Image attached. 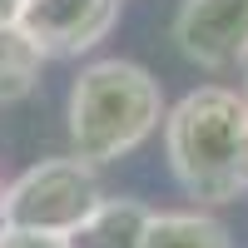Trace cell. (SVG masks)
<instances>
[{"label":"cell","mask_w":248,"mask_h":248,"mask_svg":"<svg viewBox=\"0 0 248 248\" xmlns=\"http://www.w3.org/2000/svg\"><path fill=\"white\" fill-rule=\"evenodd\" d=\"M99 199L105 194H99L94 164H85L79 154L40 159L10 189H0V223L5 229H35V233L65 238Z\"/></svg>","instance_id":"3957f363"},{"label":"cell","mask_w":248,"mask_h":248,"mask_svg":"<svg viewBox=\"0 0 248 248\" xmlns=\"http://www.w3.org/2000/svg\"><path fill=\"white\" fill-rule=\"evenodd\" d=\"M149 214L154 209L139 199H99L65 233V248H144Z\"/></svg>","instance_id":"8992f818"},{"label":"cell","mask_w":248,"mask_h":248,"mask_svg":"<svg viewBox=\"0 0 248 248\" xmlns=\"http://www.w3.org/2000/svg\"><path fill=\"white\" fill-rule=\"evenodd\" d=\"M20 5H25V0H0V25H10V20L20 15Z\"/></svg>","instance_id":"30bf717a"},{"label":"cell","mask_w":248,"mask_h":248,"mask_svg":"<svg viewBox=\"0 0 248 248\" xmlns=\"http://www.w3.org/2000/svg\"><path fill=\"white\" fill-rule=\"evenodd\" d=\"M40 70H45L40 45L15 25V20L0 25V105H20L25 94H35Z\"/></svg>","instance_id":"ba28073f"},{"label":"cell","mask_w":248,"mask_h":248,"mask_svg":"<svg viewBox=\"0 0 248 248\" xmlns=\"http://www.w3.org/2000/svg\"><path fill=\"white\" fill-rule=\"evenodd\" d=\"M243 99H248V75H243Z\"/></svg>","instance_id":"8fae6325"},{"label":"cell","mask_w":248,"mask_h":248,"mask_svg":"<svg viewBox=\"0 0 248 248\" xmlns=\"http://www.w3.org/2000/svg\"><path fill=\"white\" fill-rule=\"evenodd\" d=\"M179 55L203 70L248 65V0H184L174 15Z\"/></svg>","instance_id":"5b68a950"},{"label":"cell","mask_w":248,"mask_h":248,"mask_svg":"<svg viewBox=\"0 0 248 248\" xmlns=\"http://www.w3.org/2000/svg\"><path fill=\"white\" fill-rule=\"evenodd\" d=\"M70 149L85 164H119L129 159L164 119L159 79L134 60H94L70 85Z\"/></svg>","instance_id":"7a4b0ae2"},{"label":"cell","mask_w":248,"mask_h":248,"mask_svg":"<svg viewBox=\"0 0 248 248\" xmlns=\"http://www.w3.org/2000/svg\"><path fill=\"white\" fill-rule=\"evenodd\" d=\"M144 248H233V238L218 218L199 209H169V214H149Z\"/></svg>","instance_id":"52a82bcc"},{"label":"cell","mask_w":248,"mask_h":248,"mask_svg":"<svg viewBox=\"0 0 248 248\" xmlns=\"http://www.w3.org/2000/svg\"><path fill=\"white\" fill-rule=\"evenodd\" d=\"M119 5L124 0H25L15 25L40 45L45 60H75L114 30Z\"/></svg>","instance_id":"277c9868"},{"label":"cell","mask_w":248,"mask_h":248,"mask_svg":"<svg viewBox=\"0 0 248 248\" xmlns=\"http://www.w3.org/2000/svg\"><path fill=\"white\" fill-rule=\"evenodd\" d=\"M164 154L179 189L199 203L248 194V99L223 85H199L164 114Z\"/></svg>","instance_id":"6da1fadb"},{"label":"cell","mask_w":248,"mask_h":248,"mask_svg":"<svg viewBox=\"0 0 248 248\" xmlns=\"http://www.w3.org/2000/svg\"><path fill=\"white\" fill-rule=\"evenodd\" d=\"M0 248H65V238L35 233V229H5V223H0Z\"/></svg>","instance_id":"9c48e42d"}]
</instances>
